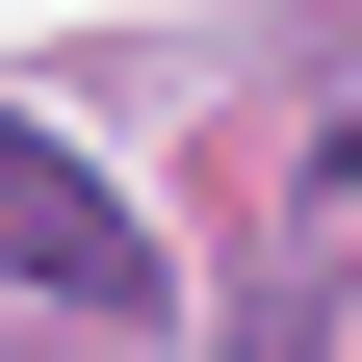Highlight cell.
Masks as SVG:
<instances>
[{
	"instance_id": "1",
	"label": "cell",
	"mask_w": 362,
	"mask_h": 362,
	"mask_svg": "<svg viewBox=\"0 0 362 362\" xmlns=\"http://www.w3.org/2000/svg\"><path fill=\"white\" fill-rule=\"evenodd\" d=\"M0 259H26L52 310H104V337L156 310V233H129V207H104V156H78V129H26V104H0Z\"/></svg>"
}]
</instances>
